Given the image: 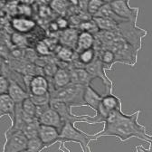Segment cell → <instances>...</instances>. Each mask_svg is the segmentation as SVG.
I'll use <instances>...</instances> for the list:
<instances>
[{
    "label": "cell",
    "instance_id": "28",
    "mask_svg": "<svg viewBox=\"0 0 152 152\" xmlns=\"http://www.w3.org/2000/svg\"><path fill=\"white\" fill-rule=\"evenodd\" d=\"M107 1H99V0H91V1H88L87 6V12L92 17L96 15V14L99 12L101 7L105 5Z\"/></svg>",
    "mask_w": 152,
    "mask_h": 152
},
{
    "label": "cell",
    "instance_id": "8",
    "mask_svg": "<svg viewBox=\"0 0 152 152\" xmlns=\"http://www.w3.org/2000/svg\"><path fill=\"white\" fill-rule=\"evenodd\" d=\"M50 91V82L45 75H34L32 77L29 86L28 92L34 96H42L48 94Z\"/></svg>",
    "mask_w": 152,
    "mask_h": 152
},
{
    "label": "cell",
    "instance_id": "13",
    "mask_svg": "<svg viewBox=\"0 0 152 152\" xmlns=\"http://www.w3.org/2000/svg\"><path fill=\"white\" fill-rule=\"evenodd\" d=\"M11 26L15 32L20 34H26L35 28L36 23L29 17L15 16L11 20Z\"/></svg>",
    "mask_w": 152,
    "mask_h": 152
},
{
    "label": "cell",
    "instance_id": "11",
    "mask_svg": "<svg viewBox=\"0 0 152 152\" xmlns=\"http://www.w3.org/2000/svg\"><path fill=\"white\" fill-rule=\"evenodd\" d=\"M15 104L16 103L9 96L8 93L0 94V118L8 116L11 121V125L15 121Z\"/></svg>",
    "mask_w": 152,
    "mask_h": 152
},
{
    "label": "cell",
    "instance_id": "35",
    "mask_svg": "<svg viewBox=\"0 0 152 152\" xmlns=\"http://www.w3.org/2000/svg\"><path fill=\"white\" fill-rule=\"evenodd\" d=\"M151 146L152 145H149V148L148 149H145L142 146H137L136 147V151L137 152H149L150 148H151Z\"/></svg>",
    "mask_w": 152,
    "mask_h": 152
},
{
    "label": "cell",
    "instance_id": "24",
    "mask_svg": "<svg viewBox=\"0 0 152 152\" xmlns=\"http://www.w3.org/2000/svg\"><path fill=\"white\" fill-rule=\"evenodd\" d=\"M71 2L68 1H60V0H55L49 3V7L51 9H53L55 13L59 14L61 15H64L67 9L71 7Z\"/></svg>",
    "mask_w": 152,
    "mask_h": 152
},
{
    "label": "cell",
    "instance_id": "33",
    "mask_svg": "<svg viewBox=\"0 0 152 152\" xmlns=\"http://www.w3.org/2000/svg\"><path fill=\"white\" fill-rule=\"evenodd\" d=\"M22 6H18L17 9H18V13L22 14V15H26V17L27 16H31L32 14V7L29 5H26V3H21Z\"/></svg>",
    "mask_w": 152,
    "mask_h": 152
},
{
    "label": "cell",
    "instance_id": "27",
    "mask_svg": "<svg viewBox=\"0 0 152 152\" xmlns=\"http://www.w3.org/2000/svg\"><path fill=\"white\" fill-rule=\"evenodd\" d=\"M10 41L15 46L20 47V48L27 46V44H28L26 36H25L23 34L17 33V32H15L11 34Z\"/></svg>",
    "mask_w": 152,
    "mask_h": 152
},
{
    "label": "cell",
    "instance_id": "19",
    "mask_svg": "<svg viewBox=\"0 0 152 152\" xmlns=\"http://www.w3.org/2000/svg\"><path fill=\"white\" fill-rule=\"evenodd\" d=\"M95 45V36L88 32H80L75 52L79 53L85 50L93 48Z\"/></svg>",
    "mask_w": 152,
    "mask_h": 152
},
{
    "label": "cell",
    "instance_id": "29",
    "mask_svg": "<svg viewBox=\"0 0 152 152\" xmlns=\"http://www.w3.org/2000/svg\"><path fill=\"white\" fill-rule=\"evenodd\" d=\"M22 108L25 110V112H26L28 115L32 116V117H35L36 115V105L33 102V101L31 100V98H27L23 102H22Z\"/></svg>",
    "mask_w": 152,
    "mask_h": 152
},
{
    "label": "cell",
    "instance_id": "25",
    "mask_svg": "<svg viewBox=\"0 0 152 152\" xmlns=\"http://www.w3.org/2000/svg\"><path fill=\"white\" fill-rule=\"evenodd\" d=\"M77 28L79 29L80 32H88L90 34H92L93 35L97 34L100 32V29H99L97 24L94 22L93 19H91V20L82 22L77 26Z\"/></svg>",
    "mask_w": 152,
    "mask_h": 152
},
{
    "label": "cell",
    "instance_id": "34",
    "mask_svg": "<svg viewBox=\"0 0 152 152\" xmlns=\"http://www.w3.org/2000/svg\"><path fill=\"white\" fill-rule=\"evenodd\" d=\"M57 26H58L59 30H62V31H64L66 29H68L69 27V21L67 20L66 18L63 17V16H60L56 19V21H55Z\"/></svg>",
    "mask_w": 152,
    "mask_h": 152
},
{
    "label": "cell",
    "instance_id": "4",
    "mask_svg": "<svg viewBox=\"0 0 152 152\" xmlns=\"http://www.w3.org/2000/svg\"><path fill=\"white\" fill-rule=\"evenodd\" d=\"M50 106L52 109H53L57 113L59 114L64 123L65 122H71L75 124L76 122L81 123H87L91 124V121L89 120L92 119L93 116L83 114V115H76L72 113V107L69 104L57 101V100H50Z\"/></svg>",
    "mask_w": 152,
    "mask_h": 152
},
{
    "label": "cell",
    "instance_id": "21",
    "mask_svg": "<svg viewBox=\"0 0 152 152\" xmlns=\"http://www.w3.org/2000/svg\"><path fill=\"white\" fill-rule=\"evenodd\" d=\"M93 17H102V18L110 19V20H113L117 23H121V22L127 21V20H125V19H122L120 16H118L115 13L113 12V10L111 9L110 6L109 4V1H107V3L101 7V9L96 14V15L93 16Z\"/></svg>",
    "mask_w": 152,
    "mask_h": 152
},
{
    "label": "cell",
    "instance_id": "31",
    "mask_svg": "<svg viewBox=\"0 0 152 152\" xmlns=\"http://www.w3.org/2000/svg\"><path fill=\"white\" fill-rule=\"evenodd\" d=\"M30 98L36 106H44V105L50 104V100H51L50 93L42 95V96H34V95H30Z\"/></svg>",
    "mask_w": 152,
    "mask_h": 152
},
{
    "label": "cell",
    "instance_id": "12",
    "mask_svg": "<svg viewBox=\"0 0 152 152\" xmlns=\"http://www.w3.org/2000/svg\"><path fill=\"white\" fill-rule=\"evenodd\" d=\"M38 121H39V123L42 125L52 126V127L58 129L59 131L62 129V128L64 124L59 114L57 113L53 109H52L51 106L39 117Z\"/></svg>",
    "mask_w": 152,
    "mask_h": 152
},
{
    "label": "cell",
    "instance_id": "26",
    "mask_svg": "<svg viewBox=\"0 0 152 152\" xmlns=\"http://www.w3.org/2000/svg\"><path fill=\"white\" fill-rule=\"evenodd\" d=\"M45 148H46L45 147L44 143L39 139V137L28 140L26 149L29 152H42Z\"/></svg>",
    "mask_w": 152,
    "mask_h": 152
},
{
    "label": "cell",
    "instance_id": "17",
    "mask_svg": "<svg viewBox=\"0 0 152 152\" xmlns=\"http://www.w3.org/2000/svg\"><path fill=\"white\" fill-rule=\"evenodd\" d=\"M7 93H8L9 96L14 100V102L15 103L23 102L26 99L30 97L29 92L24 87H22L20 84L17 83L14 80H10V86H9Z\"/></svg>",
    "mask_w": 152,
    "mask_h": 152
},
{
    "label": "cell",
    "instance_id": "22",
    "mask_svg": "<svg viewBox=\"0 0 152 152\" xmlns=\"http://www.w3.org/2000/svg\"><path fill=\"white\" fill-rule=\"evenodd\" d=\"M56 53L57 58L61 60L63 63H72L76 55V52L74 49L63 45H60Z\"/></svg>",
    "mask_w": 152,
    "mask_h": 152
},
{
    "label": "cell",
    "instance_id": "2",
    "mask_svg": "<svg viewBox=\"0 0 152 152\" xmlns=\"http://www.w3.org/2000/svg\"><path fill=\"white\" fill-rule=\"evenodd\" d=\"M99 140L95 137L94 134H89L75 127V124L71 122H65L60 130V136L58 139V142L60 146L58 150L61 152H70L68 148L65 147V143L68 142H75L79 143L83 152H91V148L90 147L91 141H98Z\"/></svg>",
    "mask_w": 152,
    "mask_h": 152
},
{
    "label": "cell",
    "instance_id": "30",
    "mask_svg": "<svg viewBox=\"0 0 152 152\" xmlns=\"http://www.w3.org/2000/svg\"><path fill=\"white\" fill-rule=\"evenodd\" d=\"M35 52L42 56H48L52 54V51L50 49V47L48 46V45L43 40V41H39L36 45H35Z\"/></svg>",
    "mask_w": 152,
    "mask_h": 152
},
{
    "label": "cell",
    "instance_id": "6",
    "mask_svg": "<svg viewBox=\"0 0 152 152\" xmlns=\"http://www.w3.org/2000/svg\"><path fill=\"white\" fill-rule=\"evenodd\" d=\"M109 4L118 16L127 21L131 22L133 25L137 26V19L139 14V7L131 8L129 5V1H109Z\"/></svg>",
    "mask_w": 152,
    "mask_h": 152
},
{
    "label": "cell",
    "instance_id": "15",
    "mask_svg": "<svg viewBox=\"0 0 152 152\" xmlns=\"http://www.w3.org/2000/svg\"><path fill=\"white\" fill-rule=\"evenodd\" d=\"M102 100V95L95 91L91 85H87L83 93V102L87 107L91 108L92 110L97 111Z\"/></svg>",
    "mask_w": 152,
    "mask_h": 152
},
{
    "label": "cell",
    "instance_id": "23",
    "mask_svg": "<svg viewBox=\"0 0 152 152\" xmlns=\"http://www.w3.org/2000/svg\"><path fill=\"white\" fill-rule=\"evenodd\" d=\"M39 128H40V123L38 121L27 123L24 129H22V131L24 132V134L26 136V138L28 140L30 139H34L38 137V132H39Z\"/></svg>",
    "mask_w": 152,
    "mask_h": 152
},
{
    "label": "cell",
    "instance_id": "9",
    "mask_svg": "<svg viewBox=\"0 0 152 152\" xmlns=\"http://www.w3.org/2000/svg\"><path fill=\"white\" fill-rule=\"evenodd\" d=\"M50 91L49 92L55 91V90H60L66 86H68L71 83V75H70V70L64 67H59L58 70L56 71L53 77L50 78Z\"/></svg>",
    "mask_w": 152,
    "mask_h": 152
},
{
    "label": "cell",
    "instance_id": "10",
    "mask_svg": "<svg viewBox=\"0 0 152 152\" xmlns=\"http://www.w3.org/2000/svg\"><path fill=\"white\" fill-rule=\"evenodd\" d=\"M59 136H60V131L58 129L52 126L40 124L38 137L42 140L45 148L51 147L56 143H58Z\"/></svg>",
    "mask_w": 152,
    "mask_h": 152
},
{
    "label": "cell",
    "instance_id": "20",
    "mask_svg": "<svg viewBox=\"0 0 152 152\" xmlns=\"http://www.w3.org/2000/svg\"><path fill=\"white\" fill-rule=\"evenodd\" d=\"M98 52V58L102 63L105 71L111 70L114 64L119 63L116 54L110 50L103 49V50H97Z\"/></svg>",
    "mask_w": 152,
    "mask_h": 152
},
{
    "label": "cell",
    "instance_id": "7",
    "mask_svg": "<svg viewBox=\"0 0 152 152\" xmlns=\"http://www.w3.org/2000/svg\"><path fill=\"white\" fill-rule=\"evenodd\" d=\"M85 69L87 70V72L92 76L94 79L100 78L102 80V83L105 85V89H106L105 92H109L110 91H113V87H114L113 82L107 76V74L105 72L104 66L98 57H97V59H95L91 64L87 65L85 67Z\"/></svg>",
    "mask_w": 152,
    "mask_h": 152
},
{
    "label": "cell",
    "instance_id": "3",
    "mask_svg": "<svg viewBox=\"0 0 152 152\" xmlns=\"http://www.w3.org/2000/svg\"><path fill=\"white\" fill-rule=\"evenodd\" d=\"M84 85L70 83L68 86L60 89L53 91L50 93L51 100H57L63 102H65L74 107H83L86 106L83 102V93L85 90Z\"/></svg>",
    "mask_w": 152,
    "mask_h": 152
},
{
    "label": "cell",
    "instance_id": "32",
    "mask_svg": "<svg viewBox=\"0 0 152 152\" xmlns=\"http://www.w3.org/2000/svg\"><path fill=\"white\" fill-rule=\"evenodd\" d=\"M10 86V80L5 75H1L0 77V94H6L8 92Z\"/></svg>",
    "mask_w": 152,
    "mask_h": 152
},
{
    "label": "cell",
    "instance_id": "14",
    "mask_svg": "<svg viewBox=\"0 0 152 152\" xmlns=\"http://www.w3.org/2000/svg\"><path fill=\"white\" fill-rule=\"evenodd\" d=\"M71 83L81 84V85H91L94 78L87 72L85 68H72L70 69Z\"/></svg>",
    "mask_w": 152,
    "mask_h": 152
},
{
    "label": "cell",
    "instance_id": "18",
    "mask_svg": "<svg viewBox=\"0 0 152 152\" xmlns=\"http://www.w3.org/2000/svg\"><path fill=\"white\" fill-rule=\"evenodd\" d=\"M100 105L108 112L116 110H121V99L112 94V91H110L109 92H105V94L102 95V100Z\"/></svg>",
    "mask_w": 152,
    "mask_h": 152
},
{
    "label": "cell",
    "instance_id": "16",
    "mask_svg": "<svg viewBox=\"0 0 152 152\" xmlns=\"http://www.w3.org/2000/svg\"><path fill=\"white\" fill-rule=\"evenodd\" d=\"M80 31L77 27L68 28L64 31H62L60 35V45L63 46H67L75 50L76 45H77V40L79 36Z\"/></svg>",
    "mask_w": 152,
    "mask_h": 152
},
{
    "label": "cell",
    "instance_id": "36",
    "mask_svg": "<svg viewBox=\"0 0 152 152\" xmlns=\"http://www.w3.org/2000/svg\"><path fill=\"white\" fill-rule=\"evenodd\" d=\"M21 152H29L27 149H25V150H23V151H21Z\"/></svg>",
    "mask_w": 152,
    "mask_h": 152
},
{
    "label": "cell",
    "instance_id": "5",
    "mask_svg": "<svg viewBox=\"0 0 152 152\" xmlns=\"http://www.w3.org/2000/svg\"><path fill=\"white\" fill-rule=\"evenodd\" d=\"M6 141L3 152H21L26 149L28 139L22 130L7 129L5 132Z\"/></svg>",
    "mask_w": 152,
    "mask_h": 152
},
{
    "label": "cell",
    "instance_id": "1",
    "mask_svg": "<svg viewBox=\"0 0 152 152\" xmlns=\"http://www.w3.org/2000/svg\"><path fill=\"white\" fill-rule=\"evenodd\" d=\"M140 111L139 110L132 114H126L122 110L110 111L103 122V129L95 133V137L99 140L103 136H115L122 142L135 137L152 145V136L146 132V128L143 125L138 123Z\"/></svg>",
    "mask_w": 152,
    "mask_h": 152
}]
</instances>
